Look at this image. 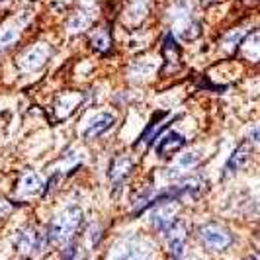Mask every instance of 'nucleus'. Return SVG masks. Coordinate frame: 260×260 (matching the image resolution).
<instances>
[{
  "instance_id": "1",
  "label": "nucleus",
  "mask_w": 260,
  "mask_h": 260,
  "mask_svg": "<svg viewBox=\"0 0 260 260\" xmlns=\"http://www.w3.org/2000/svg\"><path fill=\"white\" fill-rule=\"evenodd\" d=\"M82 223V211L77 206H69L67 209H63L55 219L51 221V225L47 227V239L49 243H63L69 241L73 235L77 233V229Z\"/></svg>"
},
{
  "instance_id": "2",
  "label": "nucleus",
  "mask_w": 260,
  "mask_h": 260,
  "mask_svg": "<svg viewBox=\"0 0 260 260\" xmlns=\"http://www.w3.org/2000/svg\"><path fill=\"white\" fill-rule=\"evenodd\" d=\"M198 235L204 243V247L211 250V252H221L225 248L231 245V233L221 227V225H215V223H209L198 229Z\"/></svg>"
},
{
  "instance_id": "3",
  "label": "nucleus",
  "mask_w": 260,
  "mask_h": 260,
  "mask_svg": "<svg viewBox=\"0 0 260 260\" xmlns=\"http://www.w3.org/2000/svg\"><path fill=\"white\" fill-rule=\"evenodd\" d=\"M112 260H155L153 258V250L145 243L143 239L133 237L127 243L116 245L112 252Z\"/></svg>"
},
{
  "instance_id": "4",
  "label": "nucleus",
  "mask_w": 260,
  "mask_h": 260,
  "mask_svg": "<svg viewBox=\"0 0 260 260\" xmlns=\"http://www.w3.org/2000/svg\"><path fill=\"white\" fill-rule=\"evenodd\" d=\"M51 57V45H47L45 41L31 45L29 49L22 53L18 57V69L22 71H38L41 65H45V61Z\"/></svg>"
},
{
  "instance_id": "5",
  "label": "nucleus",
  "mask_w": 260,
  "mask_h": 260,
  "mask_svg": "<svg viewBox=\"0 0 260 260\" xmlns=\"http://www.w3.org/2000/svg\"><path fill=\"white\" fill-rule=\"evenodd\" d=\"M167 233V241H169V250L172 260H184V248H186V223L176 221L170 225L169 229L165 231Z\"/></svg>"
},
{
  "instance_id": "6",
  "label": "nucleus",
  "mask_w": 260,
  "mask_h": 260,
  "mask_svg": "<svg viewBox=\"0 0 260 260\" xmlns=\"http://www.w3.org/2000/svg\"><path fill=\"white\" fill-rule=\"evenodd\" d=\"M174 219H176V204L174 202H167V204H160L151 209V223L160 233H165L174 223Z\"/></svg>"
},
{
  "instance_id": "7",
  "label": "nucleus",
  "mask_w": 260,
  "mask_h": 260,
  "mask_svg": "<svg viewBox=\"0 0 260 260\" xmlns=\"http://www.w3.org/2000/svg\"><path fill=\"white\" fill-rule=\"evenodd\" d=\"M250 153H252V147H250L248 143L239 145V147L233 151V155L229 156L225 169H223V180H227V176H231V174H235L237 170L243 169V167L248 162V158H250Z\"/></svg>"
},
{
  "instance_id": "8",
  "label": "nucleus",
  "mask_w": 260,
  "mask_h": 260,
  "mask_svg": "<svg viewBox=\"0 0 260 260\" xmlns=\"http://www.w3.org/2000/svg\"><path fill=\"white\" fill-rule=\"evenodd\" d=\"M184 145H186V139H184L180 133L176 131H169L167 135H162V139L158 141V147H156V156L158 158H170L176 151H180Z\"/></svg>"
},
{
  "instance_id": "9",
  "label": "nucleus",
  "mask_w": 260,
  "mask_h": 260,
  "mask_svg": "<svg viewBox=\"0 0 260 260\" xmlns=\"http://www.w3.org/2000/svg\"><path fill=\"white\" fill-rule=\"evenodd\" d=\"M133 167H135V162H133L131 156H116V158L112 160V165H110L108 176H110V180L117 186V184H121L127 178V174L133 170Z\"/></svg>"
},
{
  "instance_id": "10",
  "label": "nucleus",
  "mask_w": 260,
  "mask_h": 260,
  "mask_svg": "<svg viewBox=\"0 0 260 260\" xmlns=\"http://www.w3.org/2000/svg\"><path fill=\"white\" fill-rule=\"evenodd\" d=\"M162 51H165V59H167V67H170L172 71H176L180 67L182 61V53H180V45L176 43V39L172 34L165 36V45H162Z\"/></svg>"
},
{
  "instance_id": "11",
  "label": "nucleus",
  "mask_w": 260,
  "mask_h": 260,
  "mask_svg": "<svg viewBox=\"0 0 260 260\" xmlns=\"http://www.w3.org/2000/svg\"><path fill=\"white\" fill-rule=\"evenodd\" d=\"M114 123H116V117H114V114H110V112L100 114V116L96 117L90 125L86 127V131H84V137H86V139L100 137V135H102V133H106V131L110 129Z\"/></svg>"
},
{
  "instance_id": "12",
  "label": "nucleus",
  "mask_w": 260,
  "mask_h": 260,
  "mask_svg": "<svg viewBox=\"0 0 260 260\" xmlns=\"http://www.w3.org/2000/svg\"><path fill=\"white\" fill-rule=\"evenodd\" d=\"M18 192L20 194H38V192H43V180L39 178L36 172H26L20 178Z\"/></svg>"
},
{
  "instance_id": "13",
  "label": "nucleus",
  "mask_w": 260,
  "mask_h": 260,
  "mask_svg": "<svg viewBox=\"0 0 260 260\" xmlns=\"http://www.w3.org/2000/svg\"><path fill=\"white\" fill-rule=\"evenodd\" d=\"M239 47H241L243 55H247L250 61H256L258 59V31L254 29L248 36H245L243 41L239 43Z\"/></svg>"
},
{
  "instance_id": "14",
  "label": "nucleus",
  "mask_w": 260,
  "mask_h": 260,
  "mask_svg": "<svg viewBox=\"0 0 260 260\" xmlns=\"http://www.w3.org/2000/svg\"><path fill=\"white\" fill-rule=\"evenodd\" d=\"M169 116L165 110H156L155 114H153V117H151V121H149V125L145 127V131L141 133V137H139V141H137V145L141 143H149L151 145V137H153V133L156 131V125H158V121H162L165 117Z\"/></svg>"
},
{
  "instance_id": "15",
  "label": "nucleus",
  "mask_w": 260,
  "mask_h": 260,
  "mask_svg": "<svg viewBox=\"0 0 260 260\" xmlns=\"http://www.w3.org/2000/svg\"><path fill=\"white\" fill-rule=\"evenodd\" d=\"M78 104H80L78 94H67L65 98L57 100V114H59V117H67Z\"/></svg>"
},
{
  "instance_id": "16",
  "label": "nucleus",
  "mask_w": 260,
  "mask_h": 260,
  "mask_svg": "<svg viewBox=\"0 0 260 260\" xmlns=\"http://www.w3.org/2000/svg\"><path fill=\"white\" fill-rule=\"evenodd\" d=\"M92 47L96 49L98 53H106L110 51V47H112V39H110V31L108 29H100V31H96L90 39Z\"/></svg>"
},
{
  "instance_id": "17",
  "label": "nucleus",
  "mask_w": 260,
  "mask_h": 260,
  "mask_svg": "<svg viewBox=\"0 0 260 260\" xmlns=\"http://www.w3.org/2000/svg\"><path fill=\"white\" fill-rule=\"evenodd\" d=\"M36 241H38V237L36 233L31 231V229H24L22 233L18 235V248L22 250V252H31V250H36Z\"/></svg>"
},
{
  "instance_id": "18",
  "label": "nucleus",
  "mask_w": 260,
  "mask_h": 260,
  "mask_svg": "<svg viewBox=\"0 0 260 260\" xmlns=\"http://www.w3.org/2000/svg\"><path fill=\"white\" fill-rule=\"evenodd\" d=\"M200 34H202V27H200V22L196 20H186L184 26H180V38L186 41H194Z\"/></svg>"
},
{
  "instance_id": "19",
  "label": "nucleus",
  "mask_w": 260,
  "mask_h": 260,
  "mask_svg": "<svg viewBox=\"0 0 260 260\" xmlns=\"http://www.w3.org/2000/svg\"><path fill=\"white\" fill-rule=\"evenodd\" d=\"M90 24V16L86 12H82V10H78L71 16V22H69V29L71 31H82L84 27H88Z\"/></svg>"
},
{
  "instance_id": "20",
  "label": "nucleus",
  "mask_w": 260,
  "mask_h": 260,
  "mask_svg": "<svg viewBox=\"0 0 260 260\" xmlns=\"http://www.w3.org/2000/svg\"><path fill=\"white\" fill-rule=\"evenodd\" d=\"M129 12H131V18L135 20V24L139 22V20H143L147 12H149V0H133L129 6Z\"/></svg>"
},
{
  "instance_id": "21",
  "label": "nucleus",
  "mask_w": 260,
  "mask_h": 260,
  "mask_svg": "<svg viewBox=\"0 0 260 260\" xmlns=\"http://www.w3.org/2000/svg\"><path fill=\"white\" fill-rule=\"evenodd\" d=\"M200 153L198 151H186L178 156V167L180 169H192L196 162H200Z\"/></svg>"
},
{
  "instance_id": "22",
  "label": "nucleus",
  "mask_w": 260,
  "mask_h": 260,
  "mask_svg": "<svg viewBox=\"0 0 260 260\" xmlns=\"http://www.w3.org/2000/svg\"><path fill=\"white\" fill-rule=\"evenodd\" d=\"M247 34L243 31V29H237V31H233V34H229L227 38H225V41H223V45H225V49H229V51H233L235 47L243 41V38H245Z\"/></svg>"
},
{
  "instance_id": "23",
  "label": "nucleus",
  "mask_w": 260,
  "mask_h": 260,
  "mask_svg": "<svg viewBox=\"0 0 260 260\" xmlns=\"http://www.w3.org/2000/svg\"><path fill=\"white\" fill-rule=\"evenodd\" d=\"M196 86H198V88H208V90H215V92L227 90V86H215L211 80H208V78H204V77H200L198 80H196Z\"/></svg>"
},
{
  "instance_id": "24",
  "label": "nucleus",
  "mask_w": 260,
  "mask_h": 260,
  "mask_svg": "<svg viewBox=\"0 0 260 260\" xmlns=\"http://www.w3.org/2000/svg\"><path fill=\"white\" fill-rule=\"evenodd\" d=\"M59 178H61V174H59V172H57V174H53L51 178L47 180V184L43 186V192H41V194H43V196H49V194H51L53 190H55V186L59 184Z\"/></svg>"
},
{
  "instance_id": "25",
  "label": "nucleus",
  "mask_w": 260,
  "mask_h": 260,
  "mask_svg": "<svg viewBox=\"0 0 260 260\" xmlns=\"http://www.w3.org/2000/svg\"><path fill=\"white\" fill-rule=\"evenodd\" d=\"M65 260H77V245L71 243L65 250Z\"/></svg>"
},
{
  "instance_id": "26",
  "label": "nucleus",
  "mask_w": 260,
  "mask_h": 260,
  "mask_svg": "<svg viewBox=\"0 0 260 260\" xmlns=\"http://www.w3.org/2000/svg\"><path fill=\"white\" fill-rule=\"evenodd\" d=\"M250 139H252V145L258 143V129H256V127L250 131Z\"/></svg>"
},
{
  "instance_id": "27",
  "label": "nucleus",
  "mask_w": 260,
  "mask_h": 260,
  "mask_svg": "<svg viewBox=\"0 0 260 260\" xmlns=\"http://www.w3.org/2000/svg\"><path fill=\"white\" fill-rule=\"evenodd\" d=\"M211 2L215 4V2H219V0H204V4H211Z\"/></svg>"
},
{
  "instance_id": "28",
  "label": "nucleus",
  "mask_w": 260,
  "mask_h": 260,
  "mask_svg": "<svg viewBox=\"0 0 260 260\" xmlns=\"http://www.w3.org/2000/svg\"><path fill=\"white\" fill-rule=\"evenodd\" d=\"M0 2H4V0H0Z\"/></svg>"
}]
</instances>
